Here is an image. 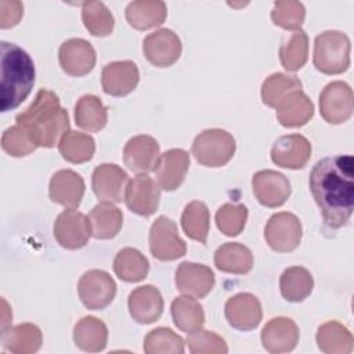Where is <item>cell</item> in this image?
Instances as JSON below:
<instances>
[{
	"label": "cell",
	"instance_id": "17",
	"mask_svg": "<svg viewBox=\"0 0 354 354\" xmlns=\"http://www.w3.org/2000/svg\"><path fill=\"white\" fill-rule=\"evenodd\" d=\"M160 156L158 141L147 134L131 137L123 148V160L129 170L137 174H147L155 170Z\"/></svg>",
	"mask_w": 354,
	"mask_h": 354
},
{
	"label": "cell",
	"instance_id": "1",
	"mask_svg": "<svg viewBox=\"0 0 354 354\" xmlns=\"http://www.w3.org/2000/svg\"><path fill=\"white\" fill-rule=\"evenodd\" d=\"M310 191L321 210L324 224L342 228L354 207V159L351 155L326 156L318 160L308 177Z\"/></svg>",
	"mask_w": 354,
	"mask_h": 354
},
{
	"label": "cell",
	"instance_id": "46",
	"mask_svg": "<svg viewBox=\"0 0 354 354\" xmlns=\"http://www.w3.org/2000/svg\"><path fill=\"white\" fill-rule=\"evenodd\" d=\"M24 6L21 1H0V28H14L22 18Z\"/></svg>",
	"mask_w": 354,
	"mask_h": 354
},
{
	"label": "cell",
	"instance_id": "30",
	"mask_svg": "<svg viewBox=\"0 0 354 354\" xmlns=\"http://www.w3.org/2000/svg\"><path fill=\"white\" fill-rule=\"evenodd\" d=\"M88 218L95 239L115 238L123 224V213L112 202H101L95 205L91 209Z\"/></svg>",
	"mask_w": 354,
	"mask_h": 354
},
{
	"label": "cell",
	"instance_id": "18",
	"mask_svg": "<svg viewBox=\"0 0 354 354\" xmlns=\"http://www.w3.org/2000/svg\"><path fill=\"white\" fill-rule=\"evenodd\" d=\"M228 324L238 330H252L257 328L263 318L260 300L248 292L230 297L224 306Z\"/></svg>",
	"mask_w": 354,
	"mask_h": 354
},
{
	"label": "cell",
	"instance_id": "5",
	"mask_svg": "<svg viewBox=\"0 0 354 354\" xmlns=\"http://www.w3.org/2000/svg\"><path fill=\"white\" fill-rule=\"evenodd\" d=\"M236 149L235 138L223 129H206L192 142V155L198 163L206 167L227 165Z\"/></svg>",
	"mask_w": 354,
	"mask_h": 354
},
{
	"label": "cell",
	"instance_id": "3",
	"mask_svg": "<svg viewBox=\"0 0 354 354\" xmlns=\"http://www.w3.org/2000/svg\"><path fill=\"white\" fill-rule=\"evenodd\" d=\"M0 109L8 112L18 108L30 94L36 71L30 55L19 46L0 43Z\"/></svg>",
	"mask_w": 354,
	"mask_h": 354
},
{
	"label": "cell",
	"instance_id": "28",
	"mask_svg": "<svg viewBox=\"0 0 354 354\" xmlns=\"http://www.w3.org/2000/svg\"><path fill=\"white\" fill-rule=\"evenodd\" d=\"M73 340L75 344L83 351H102L108 343V328L104 321L97 317H83L73 328Z\"/></svg>",
	"mask_w": 354,
	"mask_h": 354
},
{
	"label": "cell",
	"instance_id": "33",
	"mask_svg": "<svg viewBox=\"0 0 354 354\" xmlns=\"http://www.w3.org/2000/svg\"><path fill=\"white\" fill-rule=\"evenodd\" d=\"M113 271L124 282H140L149 272V261L140 250L124 248L113 259Z\"/></svg>",
	"mask_w": 354,
	"mask_h": 354
},
{
	"label": "cell",
	"instance_id": "32",
	"mask_svg": "<svg viewBox=\"0 0 354 354\" xmlns=\"http://www.w3.org/2000/svg\"><path fill=\"white\" fill-rule=\"evenodd\" d=\"M314 288V279L304 267L295 266L286 268L279 278V290L285 300L292 303L303 301L310 296Z\"/></svg>",
	"mask_w": 354,
	"mask_h": 354
},
{
	"label": "cell",
	"instance_id": "24",
	"mask_svg": "<svg viewBox=\"0 0 354 354\" xmlns=\"http://www.w3.org/2000/svg\"><path fill=\"white\" fill-rule=\"evenodd\" d=\"M261 343L268 353H288L299 343V328L288 317L271 318L261 330Z\"/></svg>",
	"mask_w": 354,
	"mask_h": 354
},
{
	"label": "cell",
	"instance_id": "35",
	"mask_svg": "<svg viewBox=\"0 0 354 354\" xmlns=\"http://www.w3.org/2000/svg\"><path fill=\"white\" fill-rule=\"evenodd\" d=\"M171 317L174 325L185 333H192L205 324L203 307L192 296L176 297L171 301Z\"/></svg>",
	"mask_w": 354,
	"mask_h": 354
},
{
	"label": "cell",
	"instance_id": "41",
	"mask_svg": "<svg viewBox=\"0 0 354 354\" xmlns=\"http://www.w3.org/2000/svg\"><path fill=\"white\" fill-rule=\"evenodd\" d=\"M144 351L147 354H183L184 340L170 328L159 326L147 333Z\"/></svg>",
	"mask_w": 354,
	"mask_h": 354
},
{
	"label": "cell",
	"instance_id": "36",
	"mask_svg": "<svg viewBox=\"0 0 354 354\" xmlns=\"http://www.w3.org/2000/svg\"><path fill=\"white\" fill-rule=\"evenodd\" d=\"M181 227L185 235L199 243H206L210 228V213L205 202H189L181 214Z\"/></svg>",
	"mask_w": 354,
	"mask_h": 354
},
{
	"label": "cell",
	"instance_id": "27",
	"mask_svg": "<svg viewBox=\"0 0 354 354\" xmlns=\"http://www.w3.org/2000/svg\"><path fill=\"white\" fill-rule=\"evenodd\" d=\"M126 21L138 30L156 28L166 21L167 7L160 0H136L127 4Z\"/></svg>",
	"mask_w": 354,
	"mask_h": 354
},
{
	"label": "cell",
	"instance_id": "10",
	"mask_svg": "<svg viewBox=\"0 0 354 354\" xmlns=\"http://www.w3.org/2000/svg\"><path fill=\"white\" fill-rule=\"evenodd\" d=\"M54 236L65 249H80L93 236L90 218L73 209L64 210L54 221Z\"/></svg>",
	"mask_w": 354,
	"mask_h": 354
},
{
	"label": "cell",
	"instance_id": "25",
	"mask_svg": "<svg viewBox=\"0 0 354 354\" xmlns=\"http://www.w3.org/2000/svg\"><path fill=\"white\" fill-rule=\"evenodd\" d=\"M277 119L283 127H301L314 115V104L303 90L289 93L277 106Z\"/></svg>",
	"mask_w": 354,
	"mask_h": 354
},
{
	"label": "cell",
	"instance_id": "21",
	"mask_svg": "<svg viewBox=\"0 0 354 354\" xmlns=\"http://www.w3.org/2000/svg\"><path fill=\"white\" fill-rule=\"evenodd\" d=\"M189 169V153L181 148H171L159 156L155 166L156 183L160 189L174 191L177 189Z\"/></svg>",
	"mask_w": 354,
	"mask_h": 354
},
{
	"label": "cell",
	"instance_id": "22",
	"mask_svg": "<svg viewBox=\"0 0 354 354\" xmlns=\"http://www.w3.org/2000/svg\"><path fill=\"white\" fill-rule=\"evenodd\" d=\"M84 189V180L79 173L71 169H62L53 174L48 185V196L58 205L75 209L80 205Z\"/></svg>",
	"mask_w": 354,
	"mask_h": 354
},
{
	"label": "cell",
	"instance_id": "37",
	"mask_svg": "<svg viewBox=\"0 0 354 354\" xmlns=\"http://www.w3.org/2000/svg\"><path fill=\"white\" fill-rule=\"evenodd\" d=\"M308 59V36L303 29L295 30L279 46V61L289 72H297Z\"/></svg>",
	"mask_w": 354,
	"mask_h": 354
},
{
	"label": "cell",
	"instance_id": "29",
	"mask_svg": "<svg viewBox=\"0 0 354 354\" xmlns=\"http://www.w3.org/2000/svg\"><path fill=\"white\" fill-rule=\"evenodd\" d=\"M253 261L250 249L238 242L223 243L214 252V266L223 272L238 275L248 274L253 267Z\"/></svg>",
	"mask_w": 354,
	"mask_h": 354
},
{
	"label": "cell",
	"instance_id": "14",
	"mask_svg": "<svg viewBox=\"0 0 354 354\" xmlns=\"http://www.w3.org/2000/svg\"><path fill=\"white\" fill-rule=\"evenodd\" d=\"M252 189L256 199L266 207L282 206L290 195L288 177L275 170H259L252 177Z\"/></svg>",
	"mask_w": 354,
	"mask_h": 354
},
{
	"label": "cell",
	"instance_id": "4",
	"mask_svg": "<svg viewBox=\"0 0 354 354\" xmlns=\"http://www.w3.org/2000/svg\"><path fill=\"white\" fill-rule=\"evenodd\" d=\"M351 43L340 30H325L315 37L313 62L325 75H339L350 66Z\"/></svg>",
	"mask_w": 354,
	"mask_h": 354
},
{
	"label": "cell",
	"instance_id": "34",
	"mask_svg": "<svg viewBox=\"0 0 354 354\" xmlns=\"http://www.w3.org/2000/svg\"><path fill=\"white\" fill-rule=\"evenodd\" d=\"M75 122L83 130L100 131L108 122L106 108L97 95L84 94L75 105Z\"/></svg>",
	"mask_w": 354,
	"mask_h": 354
},
{
	"label": "cell",
	"instance_id": "39",
	"mask_svg": "<svg viewBox=\"0 0 354 354\" xmlns=\"http://www.w3.org/2000/svg\"><path fill=\"white\" fill-rule=\"evenodd\" d=\"M303 84L299 77L290 76L286 73L275 72L271 73L261 84V100L263 102L274 108L292 91L301 90Z\"/></svg>",
	"mask_w": 354,
	"mask_h": 354
},
{
	"label": "cell",
	"instance_id": "20",
	"mask_svg": "<svg viewBox=\"0 0 354 354\" xmlns=\"http://www.w3.org/2000/svg\"><path fill=\"white\" fill-rule=\"evenodd\" d=\"M140 82V72L136 62L130 59L106 64L101 72V84L106 94L123 97L130 94Z\"/></svg>",
	"mask_w": 354,
	"mask_h": 354
},
{
	"label": "cell",
	"instance_id": "2",
	"mask_svg": "<svg viewBox=\"0 0 354 354\" xmlns=\"http://www.w3.org/2000/svg\"><path fill=\"white\" fill-rule=\"evenodd\" d=\"M17 124L24 127L37 147L53 148L69 131L68 111L59 105L55 93L40 88L33 102L15 118Z\"/></svg>",
	"mask_w": 354,
	"mask_h": 354
},
{
	"label": "cell",
	"instance_id": "26",
	"mask_svg": "<svg viewBox=\"0 0 354 354\" xmlns=\"http://www.w3.org/2000/svg\"><path fill=\"white\" fill-rule=\"evenodd\" d=\"M43 336L37 325L24 322L1 330V346L14 354H33L41 347Z\"/></svg>",
	"mask_w": 354,
	"mask_h": 354
},
{
	"label": "cell",
	"instance_id": "44",
	"mask_svg": "<svg viewBox=\"0 0 354 354\" xmlns=\"http://www.w3.org/2000/svg\"><path fill=\"white\" fill-rule=\"evenodd\" d=\"M1 148L8 155L14 158H21L36 151L37 144L32 140V137L24 127L15 124L4 130L1 136Z\"/></svg>",
	"mask_w": 354,
	"mask_h": 354
},
{
	"label": "cell",
	"instance_id": "12",
	"mask_svg": "<svg viewBox=\"0 0 354 354\" xmlns=\"http://www.w3.org/2000/svg\"><path fill=\"white\" fill-rule=\"evenodd\" d=\"M95 50L90 41L72 37L65 40L58 50V61L62 71L69 76H84L95 65Z\"/></svg>",
	"mask_w": 354,
	"mask_h": 354
},
{
	"label": "cell",
	"instance_id": "45",
	"mask_svg": "<svg viewBox=\"0 0 354 354\" xmlns=\"http://www.w3.org/2000/svg\"><path fill=\"white\" fill-rule=\"evenodd\" d=\"M187 344L194 354H225L228 351V346L220 335L202 328L188 333Z\"/></svg>",
	"mask_w": 354,
	"mask_h": 354
},
{
	"label": "cell",
	"instance_id": "43",
	"mask_svg": "<svg viewBox=\"0 0 354 354\" xmlns=\"http://www.w3.org/2000/svg\"><path fill=\"white\" fill-rule=\"evenodd\" d=\"M306 18V8L303 3L293 0H281L275 1L271 19L277 26H281L288 30H299Z\"/></svg>",
	"mask_w": 354,
	"mask_h": 354
},
{
	"label": "cell",
	"instance_id": "38",
	"mask_svg": "<svg viewBox=\"0 0 354 354\" xmlns=\"http://www.w3.org/2000/svg\"><path fill=\"white\" fill-rule=\"evenodd\" d=\"M59 153L71 163H84L93 159L95 141L91 136L69 130L58 144Z\"/></svg>",
	"mask_w": 354,
	"mask_h": 354
},
{
	"label": "cell",
	"instance_id": "23",
	"mask_svg": "<svg viewBox=\"0 0 354 354\" xmlns=\"http://www.w3.org/2000/svg\"><path fill=\"white\" fill-rule=\"evenodd\" d=\"M129 313L138 324H152L163 313V297L153 285H142L133 289L129 295Z\"/></svg>",
	"mask_w": 354,
	"mask_h": 354
},
{
	"label": "cell",
	"instance_id": "6",
	"mask_svg": "<svg viewBox=\"0 0 354 354\" xmlns=\"http://www.w3.org/2000/svg\"><path fill=\"white\" fill-rule=\"evenodd\" d=\"M149 250L160 261L177 260L187 253V245L178 235L177 224L166 217L159 216L149 230Z\"/></svg>",
	"mask_w": 354,
	"mask_h": 354
},
{
	"label": "cell",
	"instance_id": "19",
	"mask_svg": "<svg viewBox=\"0 0 354 354\" xmlns=\"http://www.w3.org/2000/svg\"><path fill=\"white\" fill-rule=\"evenodd\" d=\"M174 282L181 293L202 299L212 292L216 278L207 266L184 261L176 270Z\"/></svg>",
	"mask_w": 354,
	"mask_h": 354
},
{
	"label": "cell",
	"instance_id": "13",
	"mask_svg": "<svg viewBox=\"0 0 354 354\" xmlns=\"http://www.w3.org/2000/svg\"><path fill=\"white\" fill-rule=\"evenodd\" d=\"M160 187L148 174H138L127 183L124 191L126 206L138 216H151L159 207Z\"/></svg>",
	"mask_w": 354,
	"mask_h": 354
},
{
	"label": "cell",
	"instance_id": "40",
	"mask_svg": "<svg viewBox=\"0 0 354 354\" xmlns=\"http://www.w3.org/2000/svg\"><path fill=\"white\" fill-rule=\"evenodd\" d=\"M82 21L93 36H108L112 33L115 19L102 1H84L82 6Z\"/></svg>",
	"mask_w": 354,
	"mask_h": 354
},
{
	"label": "cell",
	"instance_id": "15",
	"mask_svg": "<svg viewBox=\"0 0 354 354\" xmlns=\"http://www.w3.org/2000/svg\"><path fill=\"white\" fill-rule=\"evenodd\" d=\"M129 183L127 173L115 163H102L97 166L91 176V188L102 202L124 201V191Z\"/></svg>",
	"mask_w": 354,
	"mask_h": 354
},
{
	"label": "cell",
	"instance_id": "11",
	"mask_svg": "<svg viewBox=\"0 0 354 354\" xmlns=\"http://www.w3.org/2000/svg\"><path fill=\"white\" fill-rule=\"evenodd\" d=\"M145 58L158 68H167L176 64L181 55V40L171 29H159L149 33L142 41Z\"/></svg>",
	"mask_w": 354,
	"mask_h": 354
},
{
	"label": "cell",
	"instance_id": "16",
	"mask_svg": "<svg viewBox=\"0 0 354 354\" xmlns=\"http://www.w3.org/2000/svg\"><path fill=\"white\" fill-rule=\"evenodd\" d=\"M311 144L301 134H286L274 142L271 160L283 169H303L311 158Z\"/></svg>",
	"mask_w": 354,
	"mask_h": 354
},
{
	"label": "cell",
	"instance_id": "8",
	"mask_svg": "<svg viewBox=\"0 0 354 354\" xmlns=\"http://www.w3.org/2000/svg\"><path fill=\"white\" fill-rule=\"evenodd\" d=\"M354 109V97L351 87L342 80L328 83L319 94V112L329 124H342L347 122Z\"/></svg>",
	"mask_w": 354,
	"mask_h": 354
},
{
	"label": "cell",
	"instance_id": "9",
	"mask_svg": "<svg viewBox=\"0 0 354 354\" xmlns=\"http://www.w3.org/2000/svg\"><path fill=\"white\" fill-rule=\"evenodd\" d=\"M77 293L88 310H104L115 299L116 282L104 270H90L80 277Z\"/></svg>",
	"mask_w": 354,
	"mask_h": 354
},
{
	"label": "cell",
	"instance_id": "7",
	"mask_svg": "<svg viewBox=\"0 0 354 354\" xmlns=\"http://www.w3.org/2000/svg\"><path fill=\"white\" fill-rule=\"evenodd\" d=\"M303 235L301 223L293 213L279 212L272 214L264 228V238L268 246L278 253L293 252Z\"/></svg>",
	"mask_w": 354,
	"mask_h": 354
},
{
	"label": "cell",
	"instance_id": "31",
	"mask_svg": "<svg viewBox=\"0 0 354 354\" xmlns=\"http://www.w3.org/2000/svg\"><path fill=\"white\" fill-rule=\"evenodd\" d=\"M351 332L337 321H328L318 326L317 344L326 354H348L353 351Z\"/></svg>",
	"mask_w": 354,
	"mask_h": 354
},
{
	"label": "cell",
	"instance_id": "42",
	"mask_svg": "<svg viewBox=\"0 0 354 354\" xmlns=\"http://www.w3.org/2000/svg\"><path fill=\"white\" fill-rule=\"evenodd\" d=\"M248 220V207L242 203H224L216 213V225L227 236L239 235Z\"/></svg>",
	"mask_w": 354,
	"mask_h": 354
}]
</instances>
